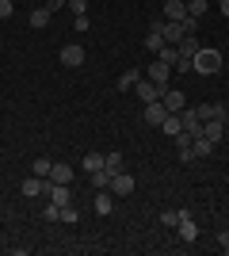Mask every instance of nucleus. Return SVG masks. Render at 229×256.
Listing matches in <instances>:
<instances>
[{"instance_id": "15", "label": "nucleus", "mask_w": 229, "mask_h": 256, "mask_svg": "<svg viewBox=\"0 0 229 256\" xmlns=\"http://www.w3.org/2000/svg\"><path fill=\"white\" fill-rule=\"evenodd\" d=\"M161 104L168 107V111H172V115H180V111H184V92H176V88H164V96H161Z\"/></svg>"}, {"instance_id": "26", "label": "nucleus", "mask_w": 229, "mask_h": 256, "mask_svg": "<svg viewBox=\"0 0 229 256\" xmlns=\"http://www.w3.org/2000/svg\"><path fill=\"white\" fill-rule=\"evenodd\" d=\"M103 168L115 176V172H122V153H103Z\"/></svg>"}, {"instance_id": "28", "label": "nucleus", "mask_w": 229, "mask_h": 256, "mask_svg": "<svg viewBox=\"0 0 229 256\" xmlns=\"http://www.w3.org/2000/svg\"><path fill=\"white\" fill-rule=\"evenodd\" d=\"M50 164H54V160H50V157H34L31 172H34V176H42V180H46V176H50Z\"/></svg>"}, {"instance_id": "2", "label": "nucleus", "mask_w": 229, "mask_h": 256, "mask_svg": "<svg viewBox=\"0 0 229 256\" xmlns=\"http://www.w3.org/2000/svg\"><path fill=\"white\" fill-rule=\"evenodd\" d=\"M161 46H164V20H153L149 31H145V50H149V54H161Z\"/></svg>"}, {"instance_id": "18", "label": "nucleus", "mask_w": 229, "mask_h": 256, "mask_svg": "<svg viewBox=\"0 0 229 256\" xmlns=\"http://www.w3.org/2000/svg\"><path fill=\"white\" fill-rule=\"evenodd\" d=\"M50 16H54V12L46 8V4H42V8H34V12H31V27H34V31H42V27H50Z\"/></svg>"}, {"instance_id": "32", "label": "nucleus", "mask_w": 229, "mask_h": 256, "mask_svg": "<svg viewBox=\"0 0 229 256\" xmlns=\"http://www.w3.org/2000/svg\"><path fill=\"white\" fill-rule=\"evenodd\" d=\"M218 245H222V252L229 256V230H222V234H218Z\"/></svg>"}, {"instance_id": "34", "label": "nucleus", "mask_w": 229, "mask_h": 256, "mask_svg": "<svg viewBox=\"0 0 229 256\" xmlns=\"http://www.w3.org/2000/svg\"><path fill=\"white\" fill-rule=\"evenodd\" d=\"M61 4H65V0H46V8H50V12H57Z\"/></svg>"}, {"instance_id": "36", "label": "nucleus", "mask_w": 229, "mask_h": 256, "mask_svg": "<svg viewBox=\"0 0 229 256\" xmlns=\"http://www.w3.org/2000/svg\"><path fill=\"white\" fill-rule=\"evenodd\" d=\"M161 4H164V0H161Z\"/></svg>"}, {"instance_id": "14", "label": "nucleus", "mask_w": 229, "mask_h": 256, "mask_svg": "<svg viewBox=\"0 0 229 256\" xmlns=\"http://www.w3.org/2000/svg\"><path fill=\"white\" fill-rule=\"evenodd\" d=\"M187 34H191V31H187L184 23H168V20H164V42L180 46V42H184V38H187Z\"/></svg>"}, {"instance_id": "13", "label": "nucleus", "mask_w": 229, "mask_h": 256, "mask_svg": "<svg viewBox=\"0 0 229 256\" xmlns=\"http://www.w3.org/2000/svg\"><path fill=\"white\" fill-rule=\"evenodd\" d=\"M203 138L218 146V142L226 138V122H222V118H207V122H203Z\"/></svg>"}, {"instance_id": "16", "label": "nucleus", "mask_w": 229, "mask_h": 256, "mask_svg": "<svg viewBox=\"0 0 229 256\" xmlns=\"http://www.w3.org/2000/svg\"><path fill=\"white\" fill-rule=\"evenodd\" d=\"M23 195H27V199H38V195H46V180L31 172V176L23 180Z\"/></svg>"}, {"instance_id": "30", "label": "nucleus", "mask_w": 229, "mask_h": 256, "mask_svg": "<svg viewBox=\"0 0 229 256\" xmlns=\"http://www.w3.org/2000/svg\"><path fill=\"white\" fill-rule=\"evenodd\" d=\"M73 16H88V0H65Z\"/></svg>"}, {"instance_id": "22", "label": "nucleus", "mask_w": 229, "mask_h": 256, "mask_svg": "<svg viewBox=\"0 0 229 256\" xmlns=\"http://www.w3.org/2000/svg\"><path fill=\"white\" fill-rule=\"evenodd\" d=\"M161 130H164V134H168V138H176V134L184 130V122H180V115H168V118H164V122H161Z\"/></svg>"}, {"instance_id": "7", "label": "nucleus", "mask_w": 229, "mask_h": 256, "mask_svg": "<svg viewBox=\"0 0 229 256\" xmlns=\"http://www.w3.org/2000/svg\"><path fill=\"white\" fill-rule=\"evenodd\" d=\"M138 180H134L130 172H115V180H111V195H134Z\"/></svg>"}, {"instance_id": "25", "label": "nucleus", "mask_w": 229, "mask_h": 256, "mask_svg": "<svg viewBox=\"0 0 229 256\" xmlns=\"http://www.w3.org/2000/svg\"><path fill=\"white\" fill-rule=\"evenodd\" d=\"M103 168V153H84V172L92 176V172Z\"/></svg>"}, {"instance_id": "24", "label": "nucleus", "mask_w": 229, "mask_h": 256, "mask_svg": "<svg viewBox=\"0 0 229 256\" xmlns=\"http://www.w3.org/2000/svg\"><path fill=\"white\" fill-rule=\"evenodd\" d=\"M76 218H80V210H76L73 203H69V206H57V222H65V226H73Z\"/></svg>"}, {"instance_id": "35", "label": "nucleus", "mask_w": 229, "mask_h": 256, "mask_svg": "<svg viewBox=\"0 0 229 256\" xmlns=\"http://www.w3.org/2000/svg\"><path fill=\"white\" fill-rule=\"evenodd\" d=\"M218 4H222V16L229 20V0H218Z\"/></svg>"}, {"instance_id": "29", "label": "nucleus", "mask_w": 229, "mask_h": 256, "mask_svg": "<svg viewBox=\"0 0 229 256\" xmlns=\"http://www.w3.org/2000/svg\"><path fill=\"white\" fill-rule=\"evenodd\" d=\"M180 214H184V210H164V214H161V226L176 230V226H180Z\"/></svg>"}, {"instance_id": "1", "label": "nucleus", "mask_w": 229, "mask_h": 256, "mask_svg": "<svg viewBox=\"0 0 229 256\" xmlns=\"http://www.w3.org/2000/svg\"><path fill=\"white\" fill-rule=\"evenodd\" d=\"M218 69H222V50H214V46H203V50L195 54V73L214 76Z\"/></svg>"}, {"instance_id": "33", "label": "nucleus", "mask_w": 229, "mask_h": 256, "mask_svg": "<svg viewBox=\"0 0 229 256\" xmlns=\"http://www.w3.org/2000/svg\"><path fill=\"white\" fill-rule=\"evenodd\" d=\"M73 31H88V16H76V20H73Z\"/></svg>"}, {"instance_id": "5", "label": "nucleus", "mask_w": 229, "mask_h": 256, "mask_svg": "<svg viewBox=\"0 0 229 256\" xmlns=\"http://www.w3.org/2000/svg\"><path fill=\"white\" fill-rule=\"evenodd\" d=\"M61 65H65V69H80V65H84V46L69 42L65 50H61Z\"/></svg>"}, {"instance_id": "9", "label": "nucleus", "mask_w": 229, "mask_h": 256, "mask_svg": "<svg viewBox=\"0 0 229 256\" xmlns=\"http://www.w3.org/2000/svg\"><path fill=\"white\" fill-rule=\"evenodd\" d=\"M168 73H172V65H168V62H149V73H145V76H149L153 84L168 88Z\"/></svg>"}, {"instance_id": "3", "label": "nucleus", "mask_w": 229, "mask_h": 256, "mask_svg": "<svg viewBox=\"0 0 229 256\" xmlns=\"http://www.w3.org/2000/svg\"><path fill=\"white\" fill-rule=\"evenodd\" d=\"M46 195H50L54 206H69L73 203V188H69V184H50L46 180Z\"/></svg>"}, {"instance_id": "8", "label": "nucleus", "mask_w": 229, "mask_h": 256, "mask_svg": "<svg viewBox=\"0 0 229 256\" xmlns=\"http://www.w3.org/2000/svg\"><path fill=\"white\" fill-rule=\"evenodd\" d=\"M46 180H50V184H73V164H65V160H54Z\"/></svg>"}, {"instance_id": "38", "label": "nucleus", "mask_w": 229, "mask_h": 256, "mask_svg": "<svg viewBox=\"0 0 229 256\" xmlns=\"http://www.w3.org/2000/svg\"><path fill=\"white\" fill-rule=\"evenodd\" d=\"M184 4H187V0H184Z\"/></svg>"}, {"instance_id": "10", "label": "nucleus", "mask_w": 229, "mask_h": 256, "mask_svg": "<svg viewBox=\"0 0 229 256\" xmlns=\"http://www.w3.org/2000/svg\"><path fill=\"white\" fill-rule=\"evenodd\" d=\"M195 115L203 118V122H207V118H222V122H226L229 111H226V104H199V107H195Z\"/></svg>"}, {"instance_id": "20", "label": "nucleus", "mask_w": 229, "mask_h": 256, "mask_svg": "<svg viewBox=\"0 0 229 256\" xmlns=\"http://www.w3.org/2000/svg\"><path fill=\"white\" fill-rule=\"evenodd\" d=\"M207 8H210V0H187V16H191V20H199V23H203Z\"/></svg>"}, {"instance_id": "12", "label": "nucleus", "mask_w": 229, "mask_h": 256, "mask_svg": "<svg viewBox=\"0 0 229 256\" xmlns=\"http://www.w3.org/2000/svg\"><path fill=\"white\" fill-rule=\"evenodd\" d=\"M168 115H172V111H168L161 100H157V104H145V122H149V126H161Z\"/></svg>"}, {"instance_id": "11", "label": "nucleus", "mask_w": 229, "mask_h": 256, "mask_svg": "<svg viewBox=\"0 0 229 256\" xmlns=\"http://www.w3.org/2000/svg\"><path fill=\"white\" fill-rule=\"evenodd\" d=\"M164 20L168 23H184L187 20V4L184 0H164Z\"/></svg>"}, {"instance_id": "23", "label": "nucleus", "mask_w": 229, "mask_h": 256, "mask_svg": "<svg viewBox=\"0 0 229 256\" xmlns=\"http://www.w3.org/2000/svg\"><path fill=\"white\" fill-rule=\"evenodd\" d=\"M191 150H195V157H210V153H214V142H207L203 134H199V138L191 142Z\"/></svg>"}, {"instance_id": "37", "label": "nucleus", "mask_w": 229, "mask_h": 256, "mask_svg": "<svg viewBox=\"0 0 229 256\" xmlns=\"http://www.w3.org/2000/svg\"><path fill=\"white\" fill-rule=\"evenodd\" d=\"M226 230H229V226H226Z\"/></svg>"}, {"instance_id": "21", "label": "nucleus", "mask_w": 229, "mask_h": 256, "mask_svg": "<svg viewBox=\"0 0 229 256\" xmlns=\"http://www.w3.org/2000/svg\"><path fill=\"white\" fill-rule=\"evenodd\" d=\"M111 180H115V176H111L107 168H99V172H92V188H96V192H103V188H111Z\"/></svg>"}, {"instance_id": "27", "label": "nucleus", "mask_w": 229, "mask_h": 256, "mask_svg": "<svg viewBox=\"0 0 229 256\" xmlns=\"http://www.w3.org/2000/svg\"><path fill=\"white\" fill-rule=\"evenodd\" d=\"M157 58H161V62H168V65H172V69H176V62H180V50H176L172 42H164V46H161V54H157Z\"/></svg>"}, {"instance_id": "17", "label": "nucleus", "mask_w": 229, "mask_h": 256, "mask_svg": "<svg viewBox=\"0 0 229 256\" xmlns=\"http://www.w3.org/2000/svg\"><path fill=\"white\" fill-rule=\"evenodd\" d=\"M92 206H96V214H111V210H115V199H111V188H103V192L96 195V203H92Z\"/></svg>"}, {"instance_id": "6", "label": "nucleus", "mask_w": 229, "mask_h": 256, "mask_svg": "<svg viewBox=\"0 0 229 256\" xmlns=\"http://www.w3.org/2000/svg\"><path fill=\"white\" fill-rule=\"evenodd\" d=\"M176 234H180V241H187V245H191V241L199 237V226H195V218H191V210L180 214V226H176Z\"/></svg>"}, {"instance_id": "4", "label": "nucleus", "mask_w": 229, "mask_h": 256, "mask_svg": "<svg viewBox=\"0 0 229 256\" xmlns=\"http://www.w3.org/2000/svg\"><path fill=\"white\" fill-rule=\"evenodd\" d=\"M134 92H138V96H142V104H157V100L164 96V88H161V84H153L149 76H142V80H138V84H134Z\"/></svg>"}, {"instance_id": "19", "label": "nucleus", "mask_w": 229, "mask_h": 256, "mask_svg": "<svg viewBox=\"0 0 229 256\" xmlns=\"http://www.w3.org/2000/svg\"><path fill=\"white\" fill-rule=\"evenodd\" d=\"M138 80H142V69H126V73L119 76V92H130Z\"/></svg>"}, {"instance_id": "31", "label": "nucleus", "mask_w": 229, "mask_h": 256, "mask_svg": "<svg viewBox=\"0 0 229 256\" xmlns=\"http://www.w3.org/2000/svg\"><path fill=\"white\" fill-rule=\"evenodd\" d=\"M15 16V4L11 0H0V20H11Z\"/></svg>"}]
</instances>
